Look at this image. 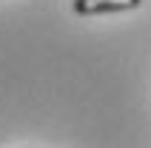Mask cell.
Here are the masks:
<instances>
[{
    "mask_svg": "<svg viewBox=\"0 0 151 148\" xmlns=\"http://www.w3.org/2000/svg\"><path fill=\"white\" fill-rule=\"evenodd\" d=\"M137 6L140 0H74L77 14H106V11H126Z\"/></svg>",
    "mask_w": 151,
    "mask_h": 148,
    "instance_id": "1",
    "label": "cell"
}]
</instances>
